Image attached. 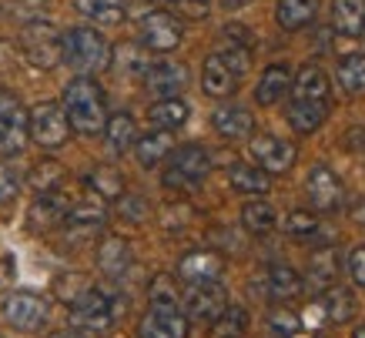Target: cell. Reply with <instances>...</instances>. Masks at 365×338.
<instances>
[{"label": "cell", "instance_id": "obj_1", "mask_svg": "<svg viewBox=\"0 0 365 338\" xmlns=\"http://www.w3.org/2000/svg\"><path fill=\"white\" fill-rule=\"evenodd\" d=\"M288 91H292L288 124H292L299 134L319 131L322 124H325V118H329V111H332V104H329L332 88H329L325 71H322L319 64H305L299 74L292 77V88Z\"/></svg>", "mask_w": 365, "mask_h": 338}, {"label": "cell", "instance_id": "obj_2", "mask_svg": "<svg viewBox=\"0 0 365 338\" xmlns=\"http://www.w3.org/2000/svg\"><path fill=\"white\" fill-rule=\"evenodd\" d=\"M61 108L67 114V124L71 131L78 134H101L104 131V121H108V98L94 77H74L64 88V101Z\"/></svg>", "mask_w": 365, "mask_h": 338}, {"label": "cell", "instance_id": "obj_3", "mask_svg": "<svg viewBox=\"0 0 365 338\" xmlns=\"http://www.w3.org/2000/svg\"><path fill=\"white\" fill-rule=\"evenodd\" d=\"M64 61L84 77L101 74L111 67V47L94 27H74L64 34Z\"/></svg>", "mask_w": 365, "mask_h": 338}, {"label": "cell", "instance_id": "obj_4", "mask_svg": "<svg viewBox=\"0 0 365 338\" xmlns=\"http://www.w3.org/2000/svg\"><path fill=\"white\" fill-rule=\"evenodd\" d=\"M21 54L27 57L31 67H41V71H51L64 61V37L51 21H34L24 24L21 31Z\"/></svg>", "mask_w": 365, "mask_h": 338}, {"label": "cell", "instance_id": "obj_5", "mask_svg": "<svg viewBox=\"0 0 365 338\" xmlns=\"http://www.w3.org/2000/svg\"><path fill=\"white\" fill-rule=\"evenodd\" d=\"M208 171H211L208 148L185 144V148H178V151L171 154L161 181H165L168 188H175V191H191V188H201V181L208 178Z\"/></svg>", "mask_w": 365, "mask_h": 338}, {"label": "cell", "instance_id": "obj_6", "mask_svg": "<svg viewBox=\"0 0 365 338\" xmlns=\"http://www.w3.org/2000/svg\"><path fill=\"white\" fill-rule=\"evenodd\" d=\"M118 318V305H114L111 292L104 288H94L88 285L84 292L71 302V322L78 328H88V332H108Z\"/></svg>", "mask_w": 365, "mask_h": 338}, {"label": "cell", "instance_id": "obj_7", "mask_svg": "<svg viewBox=\"0 0 365 338\" xmlns=\"http://www.w3.org/2000/svg\"><path fill=\"white\" fill-rule=\"evenodd\" d=\"M27 134H31L41 148H47V151L61 148V144L71 138V124H67L64 108H61L57 101H41V104L27 114Z\"/></svg>", "mask_w": 365, "mask_h": 338}, {"label": "cell", "instance_id": "obj_8", "mask_svg": "<svg viewBox=\"0 0 365 338\" xmlns=\"http://www.w3.org/2000/svg\"><path fill=\"white\" fill-rule=\"evenodd\" d=\"M47 312H51L47 302L34 292H11L0 302L4 322L11 328H17V332H27V335H34V332H41L47 325Z\"/></svg>", "mask_w": 365, "mask_h": 338}, {"label": "cell", "instance_id": "obj_9", "mask_svg": "<svg viewBox=\"0 0 365 338\" xmlns=\"http://www.w3.org/2000/svg\"><path fill=\"white\" fill-rule=\"evenodd\" d=\"M138 34H141L144 51H155V54H171L185 37L181 21L171 11H148L138 24Z\"/></svg>", "mask_w": 365, "mask_h": 338}, {"label": "cell", "instance_id": "obj_10", "mask_svg": "<svg viewBox=\"0 0 365 338\" xmlns=\"http://www.w3.org/2000/svg\"><path fill=\"white\" fill-rule=\"evenodd\" d=\"M27 111L21 98L11 91H0V151L21 154L27 148Z\"/></svg>", "mask_w": 365, "mask_h": 338}, {"label": "cell", "instance_id": "obj_11", "mask_svg": "<svg viewBox=\"0 0 365 338\" xmlns=\"http://www.w3.org/2000/svg\"><path fill=\"white\" fill-rule=\"evenodd\" d=\"M225 308H228V288H225L218 278H211V282H195L185 295V315L188 322H215V318L222 315Z\"/></svg>", "mask_w": 365, "mask_h": 338}, {"label": "cell", "instance_id": "obj_12", "mask_svg": "<svg viewBox=\"0 0 365 338\" xmlns=\"http://www.w3.org/2000/svg\"><path fill=\"white\" fill-rule=\"evenodd\" d=\"M188 315L178 305H151L138 325V338H188Z\"/></svg>", "mask_w": 365, "mask_h": 338}, {"label": "cell", "instance_id": "obj_13", "mask_svg": "<svg viewBox=\"0 0 365 338\" xmlns=\"http://www.w3.org/2000/svg\"><path fill=\"white\" fill-rule=\"evenodd\" d=\"M248 154L268 175H282V171H288L295 164V144L282 141L275 134H255L252 144H248Z\"/></svg>", "mask_w": 365, "mask_h": 338}, {"label": "cell", "instance_id": "obj_14", "mask_svg": "<svg viewBox=\"0 0 365 338\" xmlns=\"http://www.w3.org/2000/svg\"><path fill=\"white\" fill-rule=\"evenodd\" d=\"M104 218H108V215H104L98 195L81 198V201H71L61 228H64V235H71V238H91L94 231L104 228Z\"/></svg>", "mask_w": 365, "mask_h": 338}, {"label": "cell", "instance_id": "obj_15", "mask_svg": "<svg viewBox=\"0 0 365 338\" xmlns=\"http://www.w3.org/2000/svg\"><path fill=\"white\" fill-rule=\"evenodd\" d=\"M342 178L335 175L332 168H325V164H319V168H312L309 171V201L315 211H325V215H332V211H339L342 208Z\"/></svg>", "mask_w": 365, "mask_h": 338}, {"label": "cell", "instance_id": "obj_16", "mask_svg": "<svg viewBox=\"0 0 365 338\" xmlns=\"http://www.w3.org/2000/svg\"><path fill=\"white\" fill-rule=\"evenodd\" d=\"M134 265V251L131 241L121 238V235H104L98 245V268L108 278H121L128 268Z\"/></svg>", "mask_w": 365, "mask_h": 338}, {"label": "cell", "instance_id": "obj_17", "mask_svg": "<svg viewBox=\"0 0 365 338\" xmlns=\"http://www.w3.org/2000/svg\"><path fill=\"white\" fill-rule=\"evenodd\" d=\"M144 84L158 98H178V91H185V84H188V71L175 61H158V64L148 67Z\"/></svg>", "mask_w": 365, "mask_h": 338}, {"label": "cell", "instance_id": "obj_18", "mask_svg": "<svg viewBox=\"0 0 365 338\" xmlns=\"http://www.w3.org/2000/svg\"><path fill=\"white\" fill-rule=\"evenodd\" d=\"M67 208H71V198H67L61 188H57V191H47V195H41L34 201L31 215H27V225H31L34 231H51L64 221Z\"/></svg>", "mask_w": 365, "mask_h": 338}, {"label": "cell", "instance_id": "obj_19", "mask_svg": "<svg viewBox=\"0 0 365 338\" xmlns=\"http://www.w3.org/2000/svg\"><path fill=\"white\" fill-rule=\"evenodd\" d=\"M201 88H205L208 98H232L235 88H238V77H235V71L222 61L218 51L208 54L205 64H201Z\"/></svg>", "mask_w": 365, "mask_h": 338}, {"label": "cell", "instance_id": "obj_20", "mask_svg": "<svg viewBox=\"0 0 365 338\" xmlns=\"http://www.w3.org/2000/svg\"><path fill=\"white\" fill-rule=\"evenodd\" d=\"M222 272H225V258L218 251H188V255L178 262V275L188 285L222 278Z\"/></svg>", "mask_w": 365, "mask_h": 338}, {"label": "cell", "instance_id": "obj_21", "mask_svg": "<svg viewBox=\"0 0 365 338\" xmlns=\"http://www.w3.org/2000/svg\"><path fill=\"white\" fill-rule=\"evenodd\" d=\"M211 128L228 138V141H238V138H248L255 131V118L248 108H238V104H225L211 114Z\"/></svg>", "mask_w": 365, "mask_h": 338}, {"label": "cell", "instance_id": "obj_22", "mask_svg": "<svg viewBox=\"0 0 365 338\" xmlns=\"http://www.w3.org/2000/svg\"><path fill=\"white\" fill-rule=\"evenodd\" d=\"M171 151H175V138H171V131H161V128H158V131H148L134 144V158H138L141 168H155V164H161Z\"/></svg>", "mask_w": 365, "mask_h": 338}, {"label": "cell", "instance_id": "obj_23", "mask_svg": "<svg viewBox=\"0 0 365 338\" xmlns=\"http://www.w3.org/2000/svg\"><path fill=\"white\" fill-rule=\"evenodd\" d=\"M288 88H292V71L285 64H272V67H265V74H262L258 88H255V101L272 108V104H278V101L285 98Z\"/></svg>", "mask_w": 365, "mask_h": 338}, {"label": "cell", "instance_id": "obj_24", "mask_svg": "<svg viewBox=\"0 0 365 338\" xmlns=\"http://www.w3.org/2000/svg\"><path fill=\"white\" fill-rule=\"evenodd\" d=\"M332 27L345 37L365 34V0H332Z\"/></svg>", "mask_w": 365, "mask_h": 338}, {"label": "cell", "instance_id": "obj_25", "mask_svg": "<svg viewBox=\"0 0 365 338\" xmlns=\"http://www.w3.org/2000/svg\"><path fill=\"white\" fill-rule=\"evenodd\" d=\"M265 288L272 298H278V302H288V298H295V295H302V288H305V282H302V275L295 272V268H288V265L275 262L268 265L265 272Z\"/></svg>", "mask_w": 365, "mask_h": 338}, {"label": "cell", "instance_id": "obj_26", "mask_svg": "<svg viewBox=\"0 0 365 338\" xmlns=\"http://www.w3.org/2000/svg\"><path fill=\"white\" fill-rule=\"evenodd\" d=\"M315 11H319V0H278L275 21L282 31H302L315 21Z\"/></svg>", "mask_w": 365, "mask_h": 338}, {"label": "cell", "instance_id": "obj_27", "mask_svg": "<svg viewBox=\"0 0 365 338\" xmlns=\"http://www.w3.org/2000/svg\"><path fill=\"white\" fill-rule=\"evenodd\" d=\"M188 114H191V108L181 98H161L151 104L148 121H151L155 128H161V131H175V128H181V124L188 121Z\"/></svg>", "mask_w": 365, "mask_h": 338}, {"label": "cell", "instance_id": "obj_28", "mask_svg": "<svg viewBox=\"0 0 365 338\" xmlns=\"http://www.w3.org/2000/svg\"><path fill=\"white\" fill-rule=\"evenodd\" d=\"M138 138V128H134V118L131 114H111L104 121V141H108V151L111 154H124L128 148L134 144Z\"/></svg>", "mask_w": 365, "mask_h": 338}, {"label": "cell", "instance_id": "obj_29", "mask_svg": "<svg viewBox=\"0 0 365 338\" xmlns=\"http://www.w3.org/2000/svg\"><path fill=\"white\" fill-rule=\"evenodd\" d=\"M228 181H232V188L242 191V195H265L268 188H272L268 171H262L258 164H232Z\"/></svg>", "mask_w": 365, "mask_h": 338}, {"label": "cell", "instance_id": "obj_30", "mask_svg": "<svg viewBox=\"0 0 365 338\" xmlns=\"http://www.w3.org/2000/svg\"><path fill=\"white\" fill-rule=\"evenodd\" d=\"M319 308L329 315V322H349V318L355 315V298L349 288H342V285L335 282L332 288H325L319 298Z\"/></svg>", "mask_w": 365, "mask_h": 338}, {"label": "cell", "instance_id": "obj_31", "mask_svg": "<svg viewBox=\"0 0 365 338\" xmlns=\"http://www.w3.org/2000/svg\"><path fill=\"white\" fill-rule=\"evenodd\" d=\"M27 181H31V188L37 191V195H47V191H57V188H64L67 171L54 161V158H44L41 164H34V168H31Z\"/></svg>", "mask_w": 365, "mask_h": 338}, {"label": "cell", "instance_id": "obj_32", "mask_svg": "<svg viewBox=\"0 0 365 338\" xmlns=\"http://www.w3.org/2000/svg\"><path fill=\"white\" fill-rule=\"evenodd\" d=\"M339 251L335 248H322L319 255H315V262H312V272H309V285L312 288H319V292H325V288H332L335 278H339Z\"/></svg>", "mask_w": 365, "mask_h": 338}, {"label": "cell", "instance_id": "obj_33", "mask_svg": "<svg viewBox=\"0 0 365 338\" xmlns=\"http://www.w3.org/2000/svg\"><path fill=\"white\" fill-rule=\"evenodd\" d=\"M242 225H245V231H252V235L262 238L268 231H275L278 215L268 201H248V205L242 208Z\"/></svg>", "mask_w": 365, "mask_h": 338}, {"label": "cell", "instance_id": "obj_34", "mask_svg": "<svg viewBox=\"0 0 365 338\" xmlns=\"http://www.w3.org/2000/svg\"><path fill=\"white\" fill-rule=\"evenodd\" d=\"M88 188L98 198H121L124 195V175L111 164H98L88 175Z\"/></svg>", "mask_w": 365, "mask_h": 338}, {"label": "cell", "instance_id": "obj_35", "mask_svg": "<svg viewBox=\"0 0 365 338\" xmlns=\"http://www.w3.org/2000/svg\"><path fill=\"white\" fill-rule=\"evenodd\" d=\"M248 332V312L242 305H228L211 322V338H242Z\"/></svg>", "mask_w": 365, "mask_h": 338}, {"label": "cell", "instance_id": "obj_36", "mask_svg": "<svg viewBox=\"0 0 365 338\" xmlns=\"http://www.w3.org/2000/svg\"><path fill=\"white\" fill-rule=\"evenodd\" d=\"M78 4V11L84 17L98 24H118L124 21V7H128V0H74Z\"/></svg>", "mask_w": 365, "mask_h": 338}, {"label": "cell", "instance_id": "obj_37", "mask_svg": "<svg viewBox=\"0 0 365 338\" xmlns=\"http://www.w3.org/2000/svg\"><path fill=\"white\" fill-rule=\"evenodd\" d=\"M339 84L349 94H365V54H349L339 61Z\"/></svg>", "mask_w": 365, "mask_h": 338}, {"label": "cell", "instance_id": "obj_38", "mask_svg": "<svg viewBox=\"0 0 365 338\" xmlns=\"http://www.w3.org/2000/svg\"><path fill=\"white\" fill-rule=\"evenodd\" d=\"M148 67H151V61H148V54H144L138 44H121L118 47V71L128 77H144L148 74Z\"/></svg>", "mask_w": 365, "mask_h": 338}, {"label": "cell", "instance_id": "obj_39", "mask_svg": "<svg viewBox=\"0 0 365 338\" xmlns=\"http://www.w3.org/2000/svg\"><path fill=\"white\" fill-rule=\"evenodd\" d=\"M222 61L235 71V77L242 81V74H248V67H252V51H248V44H242V41H228V44H222Z\"/></svg>", "mask_w": 365, "mask_h": 338}, {"label": "cell", "instance_id": "obj_40", "mask_svg": "<svg viewBox=\"0 0 365 338\" xmlns=\"http://www.w3.org/2000/svg\"><path fill=\"white\" fill-rule=\"evenodd\" d=\"M285 228L292 238H309V235L319 231V218H315L312 211H305V208H295V211H288Z\"/></svg>", "mask_w": 365, "mask_h": 338}, {"label": "cell", "instance_id": "obj_41", "mask_svg": "<svg viewBox=\"0 0 365 338\" xmlns=\"http://www.w3.org/2000/svg\"><path fill=\"white\" fill-rule=\"evenodd\" d=\"M165 4L181 21H205L211 11V0H165Z\"/></svg>", "mask_w": 365, "mask_h": 338}, {"label": "cell", "instance_id": "obj_42", "mask_svg": "<svg viewBox=\"0 0 365 338\" xmlns=\"http://www.w3.org/2000/svg\"><path fill=\"white\" fill-rule=\"evenodd\" d=\"M148 298H151V305H178L175 278L171 275H155L151 288H148Z\"/></svg>", "mask_w": 365, "mask_h": 338}, {"label": "cell", "instance_id": "obj_43", "mask_svg": "<svg viewBox=\"0 0 365 338\" xmlns=\"http://www.w3.org/2000/svg\"><path fill=\"white\" fill-rule=\"evenodd\" d=\"M17 191H21V175L14 171L11 164H0V205L14 201Z\"/></svg>", "mask_w": 365, "mask_h": 338}, {"label": "cell", "instance_id": "obj_44", "mask_svg": "<svg viewBox=\"0 0 365 338\" xmlns=\"http://www.w3.org/2000/svg\"><path fill=\"white\" fill-rule=\"evenodd\" d=\"M121 215L128 221H144L148 218V198L144 195H121Z\"/></svg>", "mask_w": 365, "mask_h": 338}, {"label": "cell", "instance_id": "obj_45", "mask_svg": "<svg viewBox=\"0 0 365 338\" xmlns=\"http://www.w3.org/2000/svg\"><path fill=\"white\" fill-rule=\"evenodd\" d=\"M268 325H272V332H278L282 338H292L299 332V318L282 308V312H272V315H268Z\"/></svg>", "mask_w": 365, "mask_h": 338}, {"label": "cell", "instance_id": "obj_46", "mask_svg": "<svg viewBox=\"0 0 365 338\" xmlns=\"http://www.w3.org/2000/svg\"><path fill=\"white\" fill-rule=\"evenodd\" d=\"M345 268H349V275H352V282L359 285V288H365V245H359V248L349 255Z\"/></svg>", "mask_w": 365, "mask_h": 338}, {"label": "cell", "instance_id": "obj_47", "mask_svg": "<svg viewBox=\"0 0 365 338\" xmlns=\"http://www.w3.org/2000/svg\"><path fill=\"white\" fill-rule=\"evenodd\" d=\"M47 338H84L81 332H74V328H64V332H51Z\"/></svg>", "mask_w": 365, "mask_h": 338}, {"label": "cell", "instance_id": "obj_48", "mask_svg": "<svg viewBox=\"0 0 365 338\" xmlns=\"http://www.w3.org/2000/svg\"><path fill=\"white\" fill-rule=\"evenodd\" d=\"M222 4H225V7H232V11H235V7H245L248 0H222Z\"/></svg>", "mask_w": 365, "mask_h": 338}, {"label": "cell", "instance_id": "obj_49", "mask_svg": "<svg viewBox=\"0 0 365 338\" xmlns=\"http://www.w3.org/2000/svg\"><path fill=\"white\" fill-rule=\"evenodd\" d=\"M352 338H365V325H362V328H355V335H352Z\"/></svg>", "mask_w": 365, "mask_h": 338}, {"label": "cell", "instance_id": "obj_50", "mask_svg": "<svg viewBox=\"0 0 365 338\" xmlns=\"http://www.w3.org/2000/svg\"><path fill=\"white\" fill-rule=\"evenodd\" d=\"M362 138H365V134H362Z\"/></svg>", "mask_w": 365, "mask_h": 338}]
</instances>
